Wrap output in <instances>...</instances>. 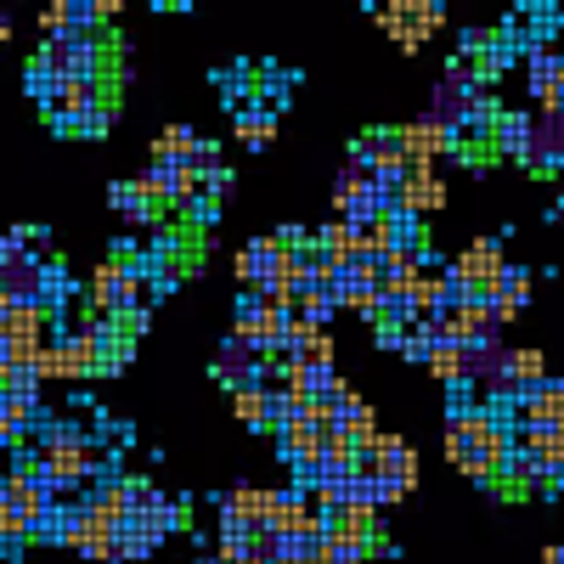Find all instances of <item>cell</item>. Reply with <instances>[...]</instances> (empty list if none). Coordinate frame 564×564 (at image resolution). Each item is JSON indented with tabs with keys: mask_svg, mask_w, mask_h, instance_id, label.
Returning <instances> with one entry per match:
<instances>
[{
	"mask_svg": "<svg viewBox=\"0 0 564 564\" xmlns=\"http://www.w3.org/2000/svg\"><path fill=\"white\" fill-rule=\"evenodd\" d=\"M238 282L249 294H265V289H289V276H294V260H289V249H282L276 238H254V243H243L238 249Z\"/></svg>",
	"mask_w": 564,
	"mask_h": 564,
	"instance_id": "obj_3",
	"label": "cell"
},
{
	"mask_svg": "<svg viewBox=\"0 0 564 564\" xmlns=\"http://www.w3.org/2000/svg\"><path fill=\"white\" fill-rule=\"evenodd\" d=\"M12 40V23H7V12H0V45H7Z\"/></svg>",
	"mask_w": 564,
	"mask_h": 564,
	"instance_id": "obj_23",
	"label": "cell"
},
{
	"mask_svg": "<svg viewBox=\"0 0 564 564\" xmlns=\"http://www.w3.org/2000/svg\"><path fill=\"white\" fill-rule=\"evenodd\" d=\"M108 124H113V102H97V108H90V113L74 124V135H90V141H97V135H108Z\"/></svg>",
	"mask_w": 564,
	"mask_h": 564,
	"instance_id": "obj_21",
	"label": "cell"
},
{
	"mask_svg": "<svg viewBox=\"0 0 564 564\" xmlns=\"http://www.w3.org/2000/svg\"><path fill=\"white\" fill-rule=\"evenodd\" d=\"M193 148H198V135L186 130V124H170L153 141V164H186V153H193Z\"/></svg>",
	"mask_w": 564,
	"mask_h": 564,
	"instance_id": "obj_15",
	"label": "cell"
},
{
	"mask_svg": "<svg viewBox=\"0 0 564 564\" xmlns=\"http://www.w3.org/2000/svg\"><path fill=\"white\" fill-rule=\"evenodd\" d=\"M508 452H513V435L502 430L497 417H486V412H452L446 457L463 468L468 480L497 486V480H502V468H508Z\"/></svg>",
	"mask_w": 564,
	"mask_h": 564,
	"instance_id": "obj_1",
	"label": "cell"
},
{
	"mask_svg": "<svg viewBox=\"0 0 564 564\" xmlns=\"http://www.w3.org/2000/svg\"><path fill=\"white\" fill-rule=\"evenodd\" d=\"M327 536H334L339 547H356V553H379V513L372 508H339L334 520H327Z\"/></svg>",
	"mask_w": 564,
	"mask_h": 564,
	"instance_id": "obj_10",
	"label": "cell"
},
{
	"mask_svg": "<svg viewBox=\"0 0 564 564\" xmlns=\"http://www.w3.org/2000/svg\"><path fill=\"white\" fill-rule=\"evenodd\" d=\"M441 23H446V12L435 0H395V7H379V29L401 45V52H417Z\"/></svg>",
	"mask_w": 564,
	"mask_h": 564,
	"instance_id": "obj_4",
	"label": "cell"
},
{
	"mask_svg": "<svg viewBox=\"0 0 564 564\" xmlns=\"http://www.w3.org/2000/svg\"><path fill=\"white\" fill-rule=\"evenodd\" d=\"M502 271H508V260H502V243H497V238H475V243H468V249L446 265V276L457 282L463 294H475V300H491V294H497Z\"/></svg>",
	"mask_w": 564,
	"mask_h": 564,
	"instance_id": "obj_2",
	"label": "cell"
},
{
	"mask_svg": "<svg viewBox=\"0 0 564 564\" xmlns=\"http://www.w3.org/2000/svg\"><path fill=\"white\" fill-rule=\"evenodd\" d=\"M542 564H564V547H547V553H542Z\"/></svg>",
	"mask_w": 564,
	"mask_h": 564,
	"instance_id": "obj_22",
	"label": "cell"
},
{
	"mask_svg": "<svg viewBox=\"0 0 564 564\" xmlns=\"http://www.w3.org/2000/svg\"><path fill=\"white\" fill-rule=\"evenodd\" d=\"M395 141H401L406 164H435L441 153H452V148H457V130H446L441 119H412V124H401V130H395Z\"/></svg>",
	"mask_w": 564,
	"mask_h": 564,
	"instance_id": "obj_8",
	"label": "cell"
},
{
	"mask_svg": "<svg viewBox=\"0 0 564 564\" xmlns=\"http://www.w3.org/2000/svg\"><path fill=\"white\" fill-rule=\"evenodd\" d=\"M186 170H193V181H215L226 164H220V148H215V141H204L198 135V148L193 153H186Z\"/></svg>",
	"mask_w": 564,
	"mask_h": 564,
	"instance_id": "obj_20",
	"label": "cell"
},
{
	"mask_svg": "<svg viewBox=\"0 0 564 564\" xmlns=\"http://www.w3.org/2000/svg\"><path fill=\"white\" fill-rule=\"evenodd\" d=\"M446 204V181L435 175V164H406L401 170V193H395V209L401 215H435Z\"/></svg>",
	"mask_w": 564,
	"mask_h": 564,
	"instance_id": "obj_6",
	"label": "cell"
},
{
	"mask_svg": "<svg viewBox=\"0 0 564 564\" xmlns=\"http://www.w3.org/2000/svg\"><path fill=\"white\" fill-rule=\"evenodd\" d=\"M294 367L289 372H334V334H311L300 345H289Z\"/></svg>",
	"mask_w": 564,
	"mask_h": 564,
	"instance_id": "obj_13",
	"label": "cell"
},
{
	"mask_svg": "<svg viewBox=\"0 0 564 564\" xmlns=\"http://www.w3.org/2000/svg\"><path fill=\"white\" fill-rule=\"evenodd\" d=\"M491 300H497V305H508V311H525V305H531V271H513V265H508Z\"/></svg>",
	"mask_w": 564,
	"mask_h": 564,
	"instance_id": "obj_19",
	"label": "cell"
},
{
	"mask_svg": "<svg viewBox=\"0 0 564 564\" xmlns=\"http://www.w3.org/2000/svg\"><path fill=\"white\" fill-rule=\"evenodd\" d=\"M271 135H276V119L260 113V108H243L238 113V141L243 148H271Z\"/></svg>",
	"mask_w": 564,
	"mask_h": 564,
	"instance_id": "obj_18",
	"label": "cell"
},
{
	"mask_svg": "<svg viewBox=\"0 0 564 564\" xmlns=\"http://www.w3.org/2000/svg\"><path fill=\"white\" fill-rule=\"evenodd\" d=\"M90 305H102L108 316L141 311V271L130 260H108L90 271Z\"/></svg>",
	"mask_w": 564,
	"mask_h": 564,
	"instance_id": "obj_5",
	"label": "cell"
},
{
	"mask_svg": "<svg viewBox=\"0 0 564 564\" xmlns=\"http://www.w3.org/2000/svg\"><path fill=\"white\" fill-rule=\"evenodd\" d=\"M379 480H395L401 491H412V486H417V452H412L406 441H395V446L379 457Z\"/></svg>",
	"mask_w": 564,
	"mask_h": 564,
	"instance_id": "obj_14",
	"label": "cell"
},
{
	"mask_svg": "<svg viewBox=\"0 0 564 564\" xmlns=\"http://www.w3.org/2000/svg\"><path fill=\"white\" fill-rule=\"evenodd\" d=\"M531 102H536V119L564 113V57L547 52V45L531 52Z\"/></svg>",
	"mask_w": 564,
	"mask_h": 564,
	"instance_id": "obj_9",
	"label": "cell"
},
{
	"mask_svg": "<svg viewBox=\"0 0 564 564\" xmlns=\"http://www.w3.org/2000/svg\"><path fill=\"white\" fill-rule=\"evenodd\" d=\"M520 423H525V430H564V384H558V379L536 384V390L520 401Z\"/></svg>",
	"mask_w": 564,
	"mask_h": 564,
	"instance_id": "obj_11",
	"label": "cell"
},
{
	"mask_svg": "<svg viewBox=\"0 0 564 564\" xmlns=\"http://www.w3.org/2000/svg\"><path fill=\"white\" fill-rule=\"evenodd\" d=\"M430 372L441 384H468V367H463V345H435V356H430Z\"/></svg>",
	"mask_w": 564,
	"mask_h": 564,
	"instance_id": "obj_17",
	"label": "cell"
},
{
	"mask_svg": "<svg viewBox=\"0 0 564 564\" xmlns=\"http://www.w3.org/2000/svg\"><path fill=\"white\" fill-rule=\"evenodd\" d=\"M231 412H238L243 423H254V430H265V423H271V395H265V384L231 390Z\"/></svg>",
	"mask_w": 564,
	"mask_h": 564,
	"instance_id": "obj_16",
	"label": "cell"
},
{
	"mask_svg": "<svg viewBox=\"0 0 564 564\" xmlns=\"http://www.w3.org/2000/svg\"><path fill=\"white\" fill-rule=\"evenodd\" d=\"M486 141L525 170V159H531V148H536V113H525V108H497V119H491V135H486Z\"/></svg>",
	"mask_w": 564,
	"mask_h": 564,
	"instance_id": "obj_7",
	"label": "cell"
},
{
	"mask_svg": "<svg viewBox=\"0 0 564 564\" xmlns=\"http://www.w3.org/2000/svg\"><path fill=\"white\" fill-rule=\"evenodd\" d=\"M113 209L130 215V220H159L164 215V204L148 193V181H119L113 186Z\"/></svg>",
	"mask_w": 564,
	"mask_h": 564,
	"instance_id": "obj_12",
	"label": "cell"
}]
</instances>
